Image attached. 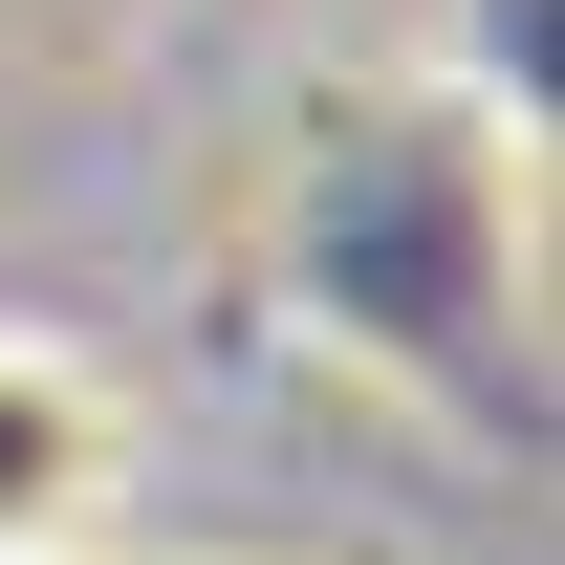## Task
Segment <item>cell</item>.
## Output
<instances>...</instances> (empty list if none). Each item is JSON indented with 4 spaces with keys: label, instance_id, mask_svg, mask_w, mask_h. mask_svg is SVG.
Instances as JSON below:
<instances>
[{
    "label": "cell",
    "instance_id": "cell-1",
    "mask_svg": "<svg viewBox=\"0 0 565 565\" xmlns=\"http://www.w3.org/2000/svg\"><path fill=\"white\" fill-rule=\"evenodd\" d=\"M131 522V392L66 327H0V565H109Z\"/></svg>",
    "mask_w": 565,
    "mask_h": 565
}]
</instances>
